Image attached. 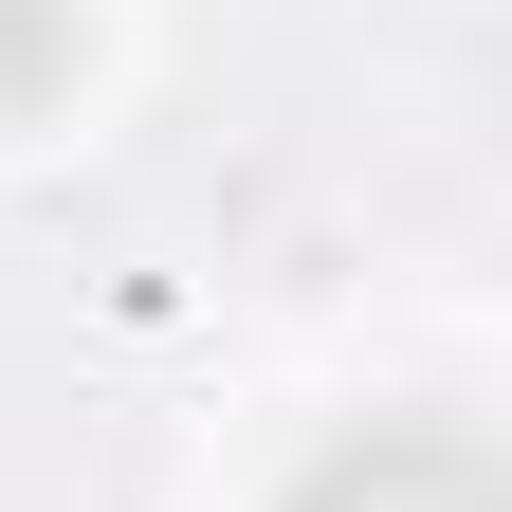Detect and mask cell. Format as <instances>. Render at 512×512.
Masks as SVG:
<instances>
[{
  "mask_svg": "<svg viewBox=\"0 0 512 512\" xmlns=\"http://www.w3.org/2000/svg\"><path fill=\"white\" fill-rule=\"evenodd\" d=\"M293 512H512V494H494V458L458 421H366V439H330L293 476Z\"/></svg>",
  "mask_w": 512,
  "mask_h": 512,
  "instance_id": "1",
  "label": "cell"
},
{
  "mask_svg": "<svg viewBox=\"0 0 512 512\" xmlns=\"http://www.w3.org/2000/svg\"><path fill=\"white\" fill-rule=\"evenodd\" d=\"M55 74H74V19L55 0H0V110H37Z\"/></svg>",
  "mask_w": 512,
  "mask_h": 512,
  "instance_id": "2",
  "label": "cell"
}]
</instances>
